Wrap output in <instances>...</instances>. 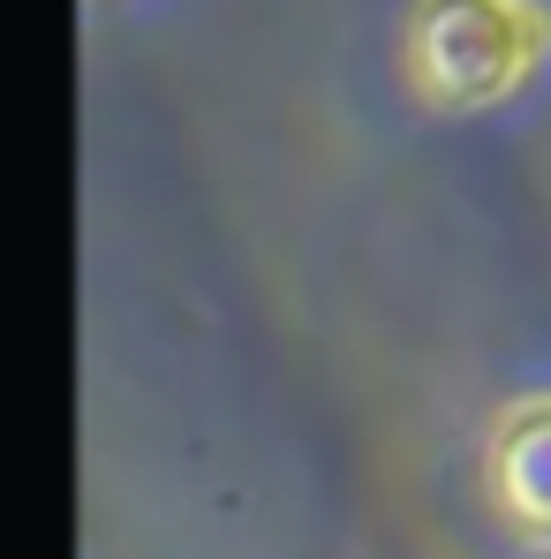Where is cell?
<instances>
[{"mask_svg":"<svg viewBox=\"0 0 551 559\" xmlns=\"http://www.w3.org/2000/svg\"><path fill=\"white\" fill-rule=\"evenodd\" d=\"M551 46V15L537 0H416L408 76L446 114H476L506 98Z\"/></svg>","mask_w":551,"mask_h":559,"instance_id":"1","label":"cell"},{"mask_svg":"<svg viewBox=\"0 0 551 559\" xmlns=\"http://www.w3.org/2000/svg\"><path fill=\"white\" fill-rule=\"evenodd\" d=\"M491 499L506 507V522L551 545V401H522L499 416L491 431Z\"/></svg>","mask_w":551,"mask_h":559,"instance_id":"2","label":"cell"}]
</instances>
